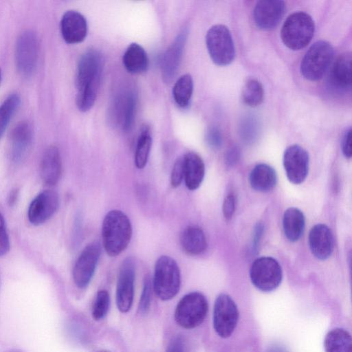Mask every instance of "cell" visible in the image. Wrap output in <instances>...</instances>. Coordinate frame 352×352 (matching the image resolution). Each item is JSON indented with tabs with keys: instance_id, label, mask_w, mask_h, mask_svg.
Segmentation results:
<instances>
[{
	"instance_id": "6da1fadb",
	"label": "cell",
	"mask_w": 352,
	"mask_h": 352,
	"mask_svg": "<svg viewBox=\"0 0 352 352\" xmlns=\"http://www.w3.org/2000/svg\"><path fill=\"white\" fill-rule=\"evenodd\" d=\"M104 58L96 49H89L80 56L76 71V103L79 111H89L94 104L99 90Z\"/></svg>"
},
{
	"instance_id": "7a4b0ae2",
	"label": "cell",
	"mask_w": 352,
	"mask_h": 352,
	"mask_svg": "<svg viewBox=\"0 0 352 352\" xmlns=\"http://www.w3.org/2000/svg\"><path fill=\"white\" fill-rule=\"evenodd\" d=\"M133 228L128 216L121 210H112L103 219L102 239L103 248L110 256L121 254L129 245Z\"/></svg>"
},
{
	"instance_id": "3957f363",
	"label": "cell",
	"mask_w": 352,
	"mask_h": 352,
	"mask_svg": "<svg viewBox=\"0 0 352 352\" xmlns=\"http://www.w3.org/2000/svg\"><path fill=\"white\" fill-rule=\"evenodd\" d=\"M181 285L180 269L172 257L162 255L156 261L154 269L153 289L162 300L174 298Z\"/></svg>"
},
{
	"instance_id": "277c9868",
	"label": "cell",
	"mask_w": 352,
	"mask_h": 352,
	"mask_svg": "<svg viewBox=\"0 0 352 352\" xmlns=\"http://www.w3.org/2000/svg\"><path fill=\"white\" fill-rule=\"evenodd\" d=\"M315 30L311 16L304 12L290 14L284 22L280 36L289 49L298 50L305 47L311 41Z\"/></svg>"
},
{
	"instance_id": "5b68a950",
	"label": "cell",
	"mask_w": 352,
	"mask_h": 352,
	"mask_svg": "<svg viewBox=\"0 0 352 352\" xmlns=\"http://www.w3.org/2000/svg\"><path fill=\"white\" fill-rule=\"evenodd\" d=\"M208 309L205 296L198 292L188 293L178 302L175 311V320L187 329L199 326L204 320Z\"/></svg>"
},
{
	"instance_id": "8992f818",
	"label": "cell",
	"mask_w": 352,
	"mask_h": 352,
	"mask_svg": "<svg viewBox=\"0 0 352 352\" xmlns=\"http://www.w3.org/2000/svg\"><path fill=\"white\" fill-rule=\"evenodd\" d=\"M333 56V49L325 41H318L307 51L300 63V72L309 80L320 79L329 68Z\"/></svg>"
},
{
	"instance_id": "52a82bcc",
	"label": "cell",
	"mask_w": 352,
	"mask_h": 352,
	"mask_svg": "<svg viewBox=\"0 0 352 352\" xmlns=\"http://www.w3.org/2000/svg\"><path fill=\"white\" fill-rule=\"evenodd\" d=\"M40 50L39 38L30 30L23 31L18 36L14 50L18 72L25 77L32 75L37 67Z\"/></svg>"
},
{
	"instance_id": "ba28073f",
	"label": "cell",
	"mask_w": 352,
	"mask_h": 352,
	"mask_svg": "<svg viewBox=\"0 0 352 352\" xmlns=\"http://www.w3.org/2000/svg\"><path fill=\"white\" fill-rule=\"evenodd\" d=\"M206 43L209 55L216 65H228L234 60V45L226 26L221 24L212 26L206 33Z\"/></svg>"
},
{
	"instance_id": "9c48e42d",
	"label": "cell",
	"mask_w": 352,
	"mask_h": 352,
	"mask_svg": "<svg viewBox=\"0 0 352 352\" xmlns=\"http://www.w3.org/2000/svg\"><path fill=\"white\" fill-rule=\"evenodd\" d=\"M250 276L252 284L258 289L268 292L278 287L283 278V272L276 259L263 256L253 262Z\"/></svg>"
},
{
	"instance_id": "30bf717a",
	"label": "cell",
	"mask_w": 352,
	"mask_h": 352,
	"mask_svg": "<svg viewBox=\"0 0 352 352\" xmlns=\"http://www.w3.org/2000/svg\"><path fill=\"white\" fill-rule=\"evenodd\" d=\"M239 313L232 298L221 294L215 300L213 309V327L216 333L223 338L230 337L235 329Z\"/></svg>"
},
{
	"instance_id": "8fae6325",
	"label": "cell",
	"mask_w": 352,
	"mask_h": 352,
	"mask_svg": "<svg viewBox=\"0 0 352 352\" xmlns=\"http://www.w3.org/2000/svg\"><path fill=\"white\" fill-rule=\"evenodd\" d=\"M101 254L99 242L88 244L81 252L73 268V279L76 285L85 288L90 283L97 267Z\"/></svg>"
},
{
	"instance_id": "7c38bea8",
	"label": "cell",
	"mask_w": 352,
	"mask_h": 352,
	"mask_svg": "<svg viewBox=\"0 0 352 352\" xmlns=\"http://www.w3.org/2000/svg\"><path fill=\"white\" fill-rule=\"evenodd\" d=\"M135 274L134 261L127 257L120 265L116 285V305L122 313L129 311L133 304Z\"/></svg>"
},
{
	"instance_id": "4fadbf2b",
	"label": "cell",
	"mask_w": 352,
	"mask_h": 352,
	"mask_svg": "<svg viewBox=\"0 0 352 352\" xmlns=\"http://www.w3.org/2000/svg\"><path fill=\"white\" fill-rule=\"evenodd\" d=\"M33 136V128L28 121H21L12 129L9 138V155L12 162L21 163L28 157Z\"/></svg>"
},
{
	"instance_id": "5bb4252c",
	"label": "cell",
	"mask_w": 352,
	"mask_h": 352,
	"mask_svg": "<svg viewBox=\"0 0 352 352\" xmlns=\"http://www.w3.org/2000/svg\"><path fill=\"white\" fill-rule=\"evenodd\" d=\"M283 165L290 182L299 184L307 177L309 170V155L299 145H291L283 155Z\"/></svg>"
},
{
	"instance_id": "9a60e30c",
	"label": "cell",
	"mask_w": 352,
	"mask_h": 352,
	"mask_svg": "<svg viewBox=\"0 0 352 352\" xmlns=\"http://www.w3.org/2000/svg\"><path fill=\"white\" fill-rule=\"evenodd\" d=\"M58 206L57 192L52 190H43L30 203L28 210V219L33 225H41L54 214Z\"/></svg>"
},
{
	"instance_id": "2e32d148",
	"label": "cell",
	"mask_w": 352,
	"mask_h": 352,
	"mask_svg": "<svg viewBox=\"0 0 352 352\" xmlns=\"http://www.w3.org/2000/svg\"><path fill=\"white\" fill-rule=\"evenodd\" d=\"M285 2L280 0L258 1L254 9V20L260 29H274L280 22L285 12Z\"/></svg>"
},
{
	"instance_id": "e0dca14e",
	"label": "cell",
	"mask_w": 352,
	"mask_h": 352,
	"mask_svg": "<svg viewBox=\"0 0 352 352\" xmlns=\"http://www.w3.org/2000/svg\"><path fill=\"white\" fill-rule=\"evenodd\" d=\"M60 28L63 38L69 44L81 43L87 34L86 19L76 10H67L63 14Z\"/></svg>"
},
{
	"instance_id": "ac0fdd59",
	"label": "cell",
	"mask_w": 352,
	"mask_h": 352,
	"mask_svg": "<svg viewBox=\"0 0 352 352\" xmlns=\"http://www.w3.org/2000/svg\"><path fill=\"white\" fill-rule=\"evenodd\" d=\"M137 98L132 90H125L115 100L113 118L116 123L124 131H129L133 124Z\"/></svg>"
},
{
	"instance_id": "d6986e66",
	"label": "cell",
	"mask_w": 352,
	"mask_h": 352,
	"mask_svg": "<svg viewBox=\"0 0 352 352\" xmlns=\"http://www.w3.org/2000/svg\"><path fill=\"white\" fill-rule=\"evenodd\" d=\"M187 32L183 30L166 50L162 59V76L165 82H170L180 65Z\"/></svg>"
},
{
	"instance_id": "ffe728a7",
	"label": "cell",
	"mask_w": 352,
	"mask_h": 352,
	"mask_svg": "<svg viewBox=\"0 0 352 352\" xmlns=\"http://www.w3.org/2000/svg\"><path fill=\"white\" fill-rule=\"evenodd\" d=\"M309 245L316 258H328L333 250V237L330 228L324 224L314 226L309 232Z\"/></svg>"
},
{
	"instance_id": "44dd1931",
	"label": "cell",
	"mask_w": 352,
	"mask_h": 352,
	"mask_svg": "<svg viewBox=\"0 0 352 352\" xmlns=\"http://www.w3.org/2000/svg\"><path fill=\"white\" fill-rule=\"evenodd\" d=\"M351 54L340 55L333 63L329 74V83L337 91H346L351 86Z\"/></svg>"
},
{
	"instance_id": "7402d4cb",
	"label": "cell",
	"mask_w": 352,
	"mask_h": 352,
	"mask_svg": "<svg viewBox=\"0 0 352 352\" xmlns=\"http://www.w3.org/2000/svg\"><path fill=\"white\" fill-rule=\"evenodd\" d=\"M62 173V161L58 148L49 146L43 153L40 164V175L47 186H54L59 181Z\"/></svg>"
},
{
	"instance_id": "603a6c76",
	"label": "cell",
	"mask_w": 352,
	"mask_h": 352,
	"mask_svg": "<svg viewBox=\"0 0 352 352\" xmlns=\"http://www.w3.org/2000/svg\"><path fill=\"white\" fill-rule=\"evenodd\" d=\"M184 180L190 190L197 189L204 177L205 166L201 157L194 152H188L182 156Z\"/></svg>"
},
{
	"instance_id": "cb8c5ba5",
	"label": "cell",
	"mask_w": 352,
	"mask_h": 352,
	"mask_svg": "<svg viewBox=\"0 0 352 352\" xmlns=\"http://www.w3.org/2000/svg\"><path fill=\"white\" fill-rule=\"evenodd\" d=\"M180 243L190 255L202 254L207 248V241L203 230L197 226H188L181 234Z\"/></svg>"
},
{
	"instance_id": "d4e9b609",
	"label": "cell",
	"mask_w": 352,
	"mask_h": 352,
	"mask_svg": "<svg viewBox=\"0 0 352 352\" xmlns=\"http://www.w3.org/2000/svg\"><path fill=\"white\" fill-rule=\"evenodd\" d=\"M122 63L126 71L137 74L146 72L148 67V58L144 49L136 43H131L122 57Z\"/></svg>"
},
{
	"instance_id": "484cf974",
	"label": "cell",
	"mask_w": 352,
	"mask_h": 352,
	"mask_svg": "<svg viewBox=\"0 0 352 352\" xmlns=\"http://www.w3.org/2000/svg\"><path fill=\"white\" fill-rule=\"evenodd\" d=\"M276 182V171L266 164H257L250 175V185L256 191L268 192L274 188Z\"/></svg>"
},
{
	"instance_id": "4316f807",
	"label": "cell",
	"mask_w": 352,
	"mask_h": 352,
	"mask_svg": "<svg viewBox=\"0 0 352 352\" xmlns=\"http://www.w3.org/2000/svg\"><path fill=\"white\" fill-rule=\"evenodd\" d=\"M305 225V219L302 211L294 207L285 210L283 218V227L284 234L289 241H298L304 232Z\"/></svg>"
},
{
	"instance_id": "83f0119b",
	"label": "cell",
	"mask_w": 352,
	"mask_h": 352,
	"mask_svg": "<svg viewBox=\"0 0 352 352\" xmlns=\"http://www.w3.org/2000/svg\"><path fill=\"white\" fill-rule=\"evenodd\" d=\"M325 352H351V336L342 328L329 331L324 338Z\"/></svg>"
},
{
	"instance_id": "f1b7e54d",
	"label": "cell",
	"mask_w": 352,
	"mask_h": 352,
	"mask_svg": "<svg viewBox=\"0 0 352 352\" xmlns=\"http://www.w3.org/2000/svg\"><path fill=\"white\" fill-rule=\"evenodd\" d=\"M152 144L151 129L144 125L139 134L134 155V163L138 169H142L146 165Z\"/></svg>"
},
{
	"instance_id": "f546056e",
	"label": "cell",
	"mask_w": 352,
	"mask_h": 352,
	"mask_svg": "<svg viewBox=\"0 0 352 352\" xmlns=\"http://www.w3.org/2000/svg\"><path fill=\"white\" fill-rule=\"evenodd\" d=\"M193 80L189 74L181 76L174 84L173 96L176 104L182 109L186 108L191 100Z\"/></svg>"
},
{
	"instance_id": "4dcf8cb0",
	"label": "cell",
	"mask_w": 352,
	"mask_h": 352,
	"mask_svg": "<svg viewBox=\"0 0 352 352\" xmlns=\"http://www.w3.org/2000/svg\"><path fill=\"white\" fill-rule=\"evenodd\" d=\"M20 103L19 95L13 93L10 94L0 105V138L3 135Z\"/></svg>"
},
{
	"instance_id": "1f68e13d",
	"label": "cell",
	"mask_w": 352,
	"mask_h": 352,
	"mask_svg": "<svg viewBox=\"0 0 352 352\" xmlns=\"http://www.w3.org/2000/svg\"><path fill=\"white\" fill-rule=\"evenodd\" d=\"M243 102L250 107L258 106L263 100L264 90L262 84L256 79L246 81L242 89Z\"/></svg>"
},
{
	"instance_id": "d6a6232c",
	"label": "cell",
	"mask_w": 352,
	"mask_h": 352,
	"mask_svg": "<svg viewBox=\"0 0 352 352\" xmlns=\"http://www.w3.org/2000/svg\"><path fill=\"white\" fill-rule=\"evenodd\" d=\"M110 297L107 291L98 292L91 310L92 317L95 320L103 319L109 311Z\"/></svg>"
},
{
	"instance_id": "836d02e7",
	"label": "cell",
	"mask_w": 352,
	"mask_h": 352,
	"mask_svg": "<svg viewBox=\"0 0 352 352\" xmlns=\"http://www.w3.org/2000/svg\"><path fill=\"white\" fill-rule=\"evenodd\" d=\"M152 288L153 285L150 276H145L138 307V311L141 314H146L149 310L151 301Z\"/></svg>"
},
{
	"instance_id": "e575fe53",
	"label": "cell",
	"mask_w": 352,
	"mask_h": 352,
	"mask_svg": "<svg viewBox=\"0 0 352 352\" xmlns=\"http://www.w3.org/2000/svg\"><path fill=\"white\" fill-rule=\"evenodd\" d=\"M184 180V167L182 156L175 161L170 174V184L173 188H177Z\"/></svg>"
},
{
	"instance_id": "d590c367",
	"label": "cell",
	"mask_w": 352,
	"mask_h": 352,
	"mask_svg": "<svg viewBox=\"0 0 352 352\" xmlns=\"http://www.w3.org/2000/svg\"><path fill=\"white\" fill-rule=\"evenodd\" d=\"M9 250V237L7 233L3 217L0 212V256L6 254Z\"/></svg>"
},
{
	"instance_id": "8d00e7d4",
	"label": "cell",
	"mask_w": 352,
	"mask_h": 352,
	"mask_svg": "<svg viewBox=\"0 0 352 352\" xmlns=\"http://www.w3.org/2000/svg\"><path fill=\"white\" fill-rule=\"evenodd\" d=\"M206 141L213 148H218L222 144V136L220 131L216 127H211L206 133Z\"/></svg>"
},
{
	"instance_id": "74e56055",
	"label": "cell",
	"mask_w": 352,
	"mask_h": 352,
	"mask_svg": "<svg viewBox=\"0 0 352 352\" xmlns=\"http://www.w3.org/2000/svg\"><path fill=\"white\" fill-rule=\"evenodd\" d=\"M222 210L226 219H232L235 211V197L232 193L228 194L225 198Z\"/></svg>"
},
{
	"instance_id": "f35d334b",
	"label": "cell",
	"mask_w": 352,
	"mask_h": 352,
	"mask_svg": "<svg viewBox=\"0 0 352 352\" xmlns=\"http://www.w3.org/2000/svg\"><path fill=\"white\" fill-rule=\"evenodd\" d=\"M351 130L349 129L344 133L342 140V151L346 158L351 157Z\"/></svg>"
},
{
	"instance_id": "ab89813d",
	"label": "cell",
	"mask_w": 352,
	"mask_h": 352,
	"mask_svg": "<svg viewBox=\"0 0 352 352\" xmlns=\"http://www.w3.org/2000/svg\"><path fill=\"white\" fill-rule=\"evenodd\" d=\"M240 152L239 149L236 147L230 148L226 155V162L229 166L235 164L239 159Z\"/></svg>"
},
{
	"instance_id": "60d3db41",
	"label": "cell",
	"mask_w": 352,
	"mask_h": 352,
	"mask_svg": "<svg viewBox=\"0 0 352 352\" xmlns=\"http://www.w3.org/2000/svg\"><path fill=\"white\" fill-rule=\"evenodd\" d=\"M166 352H184V345L180 337L175 338L169 344Z\"/></svg>"
},
{
	"instance_id": "b9f144b4",
	"label": "cell",
	"mask_w": 352,
	"mask_h": 352,
	"mask_svg": "<svg viewBox=\"0 0 352 352\" xmlns=\"http://www.w3.org/2000/svg\"><path fill=\"white\" fill-rule=\"evenodd\" d=\"M19 197V190L15 188L13 189L12 191H10L8 198V203L10 206H14L16 202L17 201Z\"/></svg>"
},
{
	"instance_id": "7bdbcfd3",
	"label": "cell",
	"mask_w": 352,
	"mask_h": 352,
	"mask_svg": "<svg viewBox=\"0 0 352 352\" xmlns=\"http://www.w3.org/2000/svg\"><path fill=\"white\" fill-rule=\"evenodd\" d=\"M267 352H287L283 347L278 346V345H274L272 346L270 349H269Z\"/></svg>"
},
{
	"instance_id": "ee69618b",
	"label": "cell",
	"mask_w": 352,
	"mask_h": 352,
	"mask_svg": "<svg viewBox=\"0 0 352 352\" xmlns=\"http://www.w3.org/2000/svg\"><path fill=\"white\" fill-rule=\"evenodd\" d=\"M1 79H2V72H1V69L0 68V84H1Z\"/></svg>"
},
{
	"instance_id": "f6af8a7d",
	"label": "cell",
	"mask_w": 352,
	"mask_h": 352,
	"mask_svg": "<svg viewBox=\"0 0 352 352\" xmlns=\"http://www.w3.org/2000/svg\"><path fill=\"white\" fill-rule=\"evenodd\" d=\"M97 352H110V351H107V350H101V351H98Z\"/></svg>"
}]
</instances>
